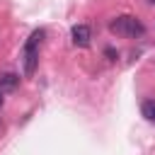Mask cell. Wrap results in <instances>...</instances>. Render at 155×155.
<instances>
[{"instance_id":"obj_3","label":"cell","mask_w":155,"mask_h":155,"mask_svg":"<svg viewBox=\"0 0 155 155\" xmlns=\"http://www.w3.org/2000/svg\"><path fill=\"white\" fill-rule=\"evenodd\" d=\"M70 36H73V44H75V46H87L90 39H92V31H90L87 24H75V27L70 29Z\"/></svg>"},{"instance_id":"obj_4","label":"cell","mask_w":155,"mask_h":155,"mask_svg":"<svg viewBox=\"0 0 155 155\" xmlns=\"http://www.w3.org/2000/svg\"><path fill=\"white\" fill-rule=\"evenodd\" d=\"M17 85H19V75H15V73L0 75V90L2 92H12V90H17Z\"/></svg>"},{"instance_id":"obj_6","label":"cell","mask_w":155,"mask_h":155,"mask_svg":"<svg viewBox=\"0 0 155 155\" xmlns=\"http://www.w3.org/2000/svg\"><path fill=\"white\" fill-rule=\"evenodd\" d=\"M2 102H5V97H2V90H0V107H2Z\"/></svg>"},{"instance_id":"obj_2","label":"cell","mask_w":155,"mask_h":155,"mask_svg":"<svg viewBox=\"0 0 155 155\" xmlns=\"http://www.w3.org/2000/svg\"><path fill=\"white\" fill-rule=\"evenodd\" d=\"M109 29L114 31V34H119V36H140L143 31H145V27H143V22L138 19V17H133V15H121V17H116V19H111L109 22Z\"/></svg>"},{"instance_id":"obj_1","label":"cell","mask_w":155,"mask_h":155,"mask_svg":"<svg viewBox=\"0 0 155 155\" xmlns=\"http://www.w3.org/2000/svg\"><path fill=\"white\" fill-rule=\"evenodd\" d=\"M44 29H36L31 31V36L27 39L24 48H22V65H24V75H34L36 70V63H39V44L44 39Z\"/></svg>"},{"instance_id":"obj_5","label":"cell","mask_w":155,"mask_h":155,"mask_svg":"<svg viewBox=\"0 0 155 155\" xmlns=\"http://www.w3.org/2000/svg\"><path fill=\"white\" fill-rule=\"evenodd\" d=\"M140 111H143V116L148 121H155V99H145L140 104Z\"/></svg>"},{"instance_id":"obj_7","label":"cell","mask_w":155,"mask_h":155,"mask_svg":"<svg viewBox=\"0 0 155 155\" xmlns=\"http://www.w3.org/2000/svg\"><path fill=\"white\" fill-rule=\"evenodd\" d=\"M148 2H150V5H155V0H148Z\"/></svg>"}]
</instances>
